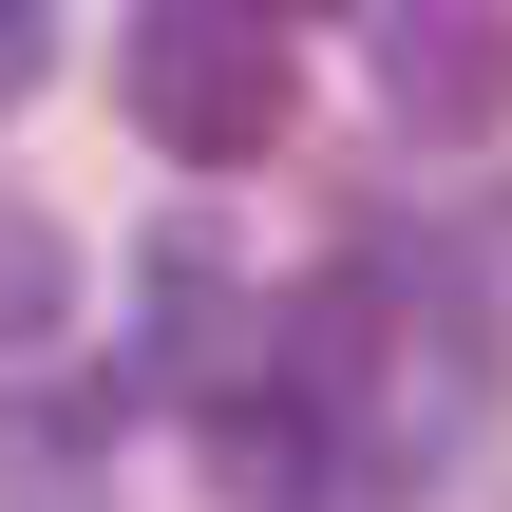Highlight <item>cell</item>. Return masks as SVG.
<instances>
[{
    "label": "cell",
    "instance_id": "1",
    "mask_svg": "<svg viewBox=\"0 0 512 512\" xmlns=\"http://www.w3.org/2000/svg\"><path fill=\"white\" fill-rule=\"evenodd\" d=\"M114 95H133L152 152H190V171H266L285 114H304V57H285L266 0H133V19H114Z\"/></svg>",
    "mask_w": 512,
    "mask_h": 512
},
{
    "label": "cell",
    "instance_id": "2",
    "mask_svg": "<svg viewBox=\"0 0 512 512\" xmlns=\"http://www.w3.org/2000/svg\"><path fill=\"white\" fill-rule=\"evenodd\" d=\"M399 133H512V0H380Z\"/></svg>",
    "mask_w": 512,
    "mask_h": 512
},
{
    "label": "cell",
    "instance_id": "3",
    "mask_svg": "<svg viewBox=\"0 0 512 512\" xmlns=\"http://www.w3.org/2000/svg\"><path fill=\"white\" fill-rule=\"evenodd\" d=\"M57 323H76V247L0 190V361H19V342H57Z\"/></svg>",
    "mask_w": 512,
    "mask_h": 512
},
{
    "label": "cell",
    "instance_id": "4",
    "mask_svg": "<svg viewBox=\"0 0 512 512\" xmlns=\"http://www.w3.org/2000/svg\"><path fill=\"white\" fill-rule=\"evenodd\" d=\"M0 512H76V399H19L0 418Z\"/></svg>",
    "mask_w": 512,
    "mask_h": 512
},
{
    "label": "cell",
    "instance_id": "5",
    "mask_svg": "<svg viewBox=\"0 0 512 512\" xmlns=\"http://www.w3.org/2000/svg\"><path fill=\"white\" fill-rule=\"evenodd\" d=\"M38 57H57V0H0V114L38 95Z\"/></svg>",
    "mask_w": 512,
    "mask_h": 512
},
{
    "label": "cell",
    "instance_id": "6",
    "mask_svg": "<svg viewBox=\"0 0 512 512\" xmlns=\"http://www.w3.org/2000/svg\"><path fill=\"white\" fill-rule=\"evenodd\" d=\"M266 19H304V0H266Z\"/></svg>",
    "mask_w": 512,
    "mask_h": 512
}]
</instances>
